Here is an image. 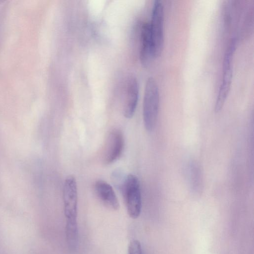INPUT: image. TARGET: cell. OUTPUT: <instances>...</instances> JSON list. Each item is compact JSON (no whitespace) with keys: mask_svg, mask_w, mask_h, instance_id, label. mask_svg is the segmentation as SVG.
<instances>
[{"mask_svg":"<svg viewBox=\"0 0 254 254\" xmlns=\"http://www.w3.org/2000/svg\"><path fill=\"white\" fill-rule=\"evenodd\" d=\"M159 107V92L157 84L152 77L146 82L143 102V120L146 130L152 131L156 126Z\"/></svg>","mask_w":254,"mask_h":254,"instance_id":"6da1fadb","label":"cell"},{"mask_svg":"<svg viewBox=\"0 0 254 254\" xmlns=\"http://www.w3.org/2000/svg\"><path fill=\"white\" fill-rule=\"evenodd\" d=\"M237 45V39L234 38L229 45L224 56L222 81L217 95L214 111L219 112L223 108L231 87L233 72V57Z\"/></svg>","mask_w":254,"mask_h":254,"instance_id":"7a4b0ae2","label":"cell"},{"mask_svg":"<svg viewBox=\"0 0 254 254\" xmlns=\"http://www.w3.org/2000/svg\"><path fill=\"white\" fill-rule=\"evenodd\" d=\"M122 192L128 215L132 219L137 218L141 211V194L138 178L130 174L125 178Z\"/></svg>","mask_w":254,"mask_h":254,"instance_id":"3957f363","label":"cell"},{"mask_svg":"<svg viewBox=\"0 0 254 254\" xmlns=\"http://www.w3.org/2000/svg\"><path fill=\"white\" fill-rule=\"evenodd\" d=\"M149 24L154 55L156 58L161 55L164 43V8L160 0L154 2Z\"/></svg>","mask_w":254,"mask_h":254,"instance_id":"277c9868","label":"cell"},{"mask_svg":"<svg viewBox=\"0 0 254 254\" xmlns=\"http://www.w3.org/2000/svg\"><path fill=\"white\" fill-rule=\"evenodd\" d=\"M63 198L66 220H77V188L76 179L73 176H67L64 181Z\"/></svg>","mask_w":254,"mask_h":254,"instance_id":"5b68a950","label":"cell"},{"mask_svg":"<svg viewBox=\"0 0 254 254\" xmlns=\"http://www.w3.org/2000/svg\"><path fill=\"white\" fill-rule=\"evenodd\" d=\"M124 147V138L122 131L113 129L107 137L103 154L104 164L110 165L116 161L121 156Z\"/></svg>","mask_w":254,"mask_h":254,"instance_id":"8992f818","label":"cell"},{"mask_svg":"<svg viewBox=\"0 0 254 254\" xmlns=\"http://www.w3.org/2000/svg\"><path fill=\"white\" fill-rule=\"evenodd\" d=\"M139 97V85L136 77L133 75L128 76L127 79L126 92L123 105L124 116L131 118L137 105Z\"/></svg>","mask_w":254,"mask_h":254,"instance_id":"52a82bcc","label":"cell"},{"mask_svg":"<svg viewBox=\"0 0 254 254\" xmlns=\"http://www.w3.org/2000/svg\"><path fill=\"white\" fill-rule=\"evenodd\" d=\"M94 189L97 198L106 207L115 211L119 209V200L109 184L102 180H97L94 184Z\"/></svg>","mask_w":254,"mask_h":254,"instance_id":"ba28073f","label":"cell"},{"mask_svg":"<svg viewBox=\"0 0 254 254\" xmlns=\"http://www.w3.org/2000/svg\"><path fill=\"white\" fill-rule=\"evenodd\" d=\"M140 36V60L144 66H147L155 58L149 22L143 24Z\"/></svg>","mask_w":254,"mask_h":254,"instance_id":"9c48e42d","label":"cell"},{"mask_svg":"<svg viewBox=\"0 0 254 254\" xmlns=\"http://www.w3.org/2000/svg\"><path fill=\"white\" fill-rule=\"evenodd\" d=\"M65 238L69 249L71 251L75 250L78 242L77 220H66Z\"/></svg>","mask_w":254,"mask_h":254,"instance_id":"30bf717a","label":"cell"},{"mask_svg":"<svg viewBox=\"0 0 254 254\" xmlns=\"http://www.w3.org/2000/svg\"><path fill=\"white\" fill-rule=\"evenodd\" d=\"M127 254H142L141 245L137 240H131L128 246Z\"/></svg>","mask_w":254,"mask_h":254,"instance_id":"8fae6325","label":"cell"},{"mask_svg":"<svg viewBox=\"0 0 254 254\" xmlns=\"http://www.w3.org/2000/svg\"><path fill=\"white\" fill-rule=\"evenodd\" d=\"M4 2V1L3 0H0V4L2 2Z\"/></svg>","mask_w":254,"mask_h":254,"instance_id":"7c38bea8","label":"cell"}]
</instances>
